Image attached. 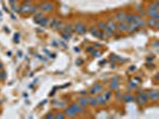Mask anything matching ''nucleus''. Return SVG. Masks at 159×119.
I'll return each mask as SVG.
<instances>
[{
  "instance_id": "nucleus-1",
  "label": "nucleus",
  "mask_w": 159,
  "mask_h": 119,
  "mask_svg": "<svg viewBox=\"0 0 159 119\" xmlns=\"http://www.w3.org/2000/svg\"><path fill=\"white\" fill-rule=\"evenodd\" d=\"M146 15L148 18H152L154 20H159V1L156 0L154 3L149 4L146 7Z\"/></svg>"
},
{
  "instance_id": "nucleus-2",
  "label": "nucleus",
  "mask_w": 159,
  "mask_h": 119,
  "mask_svg": "<svg viewBox=\"0 0 159 119\" xmlns=\"http://www.w3.org/2000/svg\"><path fill=\"white\" fill-rule=\"evenodd\" d=\"M134 102H137L139 106H146L148 102H149V99H148V93L147 91H142V89H139L138 91V94L135 95V99H134Z\"/></svg>"
},
{
  "instance_id": "nucleus-3",
  "label": "nucleus",
  "mask_w": 159,
  "mask_h": 119,
  "mask_svg": "<svg viewBox=\"0 0 159 119\" xmlns=\"http://www.w3.org/2000/svg\"><path fill=\"white\" fill-rule=\"evenodd\" d=\"M54 10H55V5L52 1H42L41 4H39V11L43 12L44 14L50 13Z\"/></svg>"
},
{
  "instance_id": "nucleus-4",
  "label": "nucleus",
  "mask_w": 159,
  "mask_h": 119,
  "mask_svg": "<svg viewBox=\"0 0 159 119\" xmlns=\"http://www.w3.org/2000/svg\"><path fill=\"white\" fill-rule=\"evenodd\" d=\"M73 30H74L75 34L82 36V35H85L87 32V26L83 22H77L75 24H73Z\"/></svg>"
},
{
  "instance_id": "nucleus-5",
  "label": "nucleus",
  "mask_w": 159,
  "mask_h": 119,
  "mask_svg": "<svg viewBox=\"0 0 159 119\" xmlns=\"http://www.w3.org/2000/svg\"><path fill=\"white\" fill-rule=\"evenodd\" d=\"M103 91H104V86L102 83H94L87 92H89V94H91V95H97V94H101Z\"/></svg>"
},
{
  "instance_id": "nucleus-6",
  "label": "nucleus",
  "mask_w": 159,
  "mask_h": 119,
  "mask_svg": "<svg viewBox=\"0 0 159 119\" xmlns=\"http://www.w3.org/2000/svg\"><path fill=\"white\" fill-rule=\"evenodd\" d=\"M120 86H121V81H120V79H118L117 76H114L113 79L110 80V83H109V88L111 91H117V89H120Z\"/></svg>"
},
{
  "instance_id": "nucleus-7",
  "label": "nucleus",
  "mask_w": 159,
  "mask_h": 119,
  "mask_svg": "<svg viewBox=\"0 0 159 119\" xmlns=\"http://www.w3.org/2000/svg\"><path fill=\"white\" fill-rule=\"evenodd\" d=\"M134 99H135V95H134L132 92L123 93V94H122V98H121V100L124 102V104H129V102H134Z\"/></svg>"
},
{
  "instance_id": "nucleus-8",
  "label": "nucleus",
  "mask_w": 159,
  "mask_h": 119,
  "mask_svg": "<svg viewBox=\"0 0 159 119\" xmlns=\"http://www.w3.org/2000/svg\"><path fill=\"white\" fill-rule=\"evenodd\" d=\"M134 23H137L138 26L140 29L146 26V19H145V17H141L139 13L138 14H134Z\"/></svg>"
},
{
  "instance_id": "nucleus-9",
  "label": "nucleus",
  "mask_w": 159,
  "mask_h": 119,
  "mask_svg": "<svg viewBox=\"0 0 159 119\" xmlns=\"http://www.w3.org/2000/svg\"><path fill=\"white\" fill-rule=\"evenodd\" d=\"M63 112H65V114H66L67 118H77V117H78V114L75 113L74 108L71 106V105L65 106V110H63Z\"/></svg>"
},
{
  "instance_id": "nucleus-10",
  "label": "nucleus",
  "mask_w": 159,
  "mask_h": 119,
  "mask_svg": "<svg viewBox=\"0 0 159 119\" xmlns=\"http://www.w3.org/2000/svg\"><path fill=\"white\" fill-rule=\"evenodd\" d=\"M148 93V99L152 102H157L159 100V91L158 89H152V91H147Z\"/></svg>"
},
{
  "instance_id": "nucleus-11",
  "label": "nucleus",
  "mask_w": 159,
  "mask_h": 119,
  "mask_svg": "<svg viewBox=\"0 0 159 119\" xmlns=\"http://www.w3.org/2000/svg\"><path fill=\"white\" fill-rule=\"evenodd\" d=\"M31 5L33 4H29V3H23L22 5H19V10L18 12L19 13H26V14H30V10H31Z\"/></svg>"
},
{
  "instance_id": "nucleus-12",
  "label": "nucleus",
  "mask_w": 159,
  "mask_h": 119,
  "mask_svg": "<svg viewBox=\"0 0 159 119\" xmlns=\"http://www.w3.org/2000/svg\"><path fill=\"white\" fill-rule=\"evenodd\" d=\"M140 28L138 26V24L137 23H128V26H127V31L126 32H128V34H134V32H137V31H139Z\"/></svg>"
},
{
  "instance_id": "nucleus-13",
  "label": "nucleus",
  "mask_w": 159,
  "mask_h": 119,
  "mask_svg": "<svg viewBox=\"0 0 159 119\" xmlns=\"http://www.w3.org/2000/svg\"><path fill=\"white\" fill-rule=\"evenodd\" d=\"M96 97V101H97V106H102V107H104L107 104H108V101L105 100V98L103 97V94H97V95H94Z\"/></svg>"
},
{
  "instance_id": "nucleus-14",
  "label": "nucleus",
  "mask_w": 159,
  "mask_h": 119,
  "mask_svg": "<svg viewBox=\"0 0 159 119\" xmlns=\"http://www.w3.org/2000/svg\"><path fill=\"white\" fill-rule=\"evenodd\" d=\"M86 100H87V104H89V107H97V101H96V97L94 95L87 94Z\"/></svg>"
},
{
  "instance_id": "nucleus-15",
  "label": "nucleus",
  "mask_w": 159,
  "mask_h": 119,
  "mask_svg": "<svg viewBox=\"0 0 159 119\" xmlns=\"http://www.w3.org/2000/svg\"><path fill=\"white\" fill-rule=\"evenodd\" d=\"M127 26H128V24H127L126 22H117L116 23V31L123 34L127 31Z\"/></svg>"
},
{
  "instance_id": "nucleus-16",
  "label": "nucleus",
  "mask_w": 159,
  "mask_h": 119,
  "mask_svg": "<svg viewBox=\"0 0 159 119\" xmlns=\"http://www.w3.org/2000/svg\"><path fill=\"white\" fill-rule=\"evenodd\" d=\"M71 106H72V107L74 108V111H75V113H77V114H84V113L86 112V108L82 107L77 101L73 102V104H71Z\"/></svg>"
},
{
  "instance_id": "nucleus-17",
  "label": "nucleus",
  "mask_w": 159,
  "mask_h": 119,
  "mask_svg": "<svg viewBox=\"0 0 159 119\" xmlns=\"http://www.w3.org/2000/svg\"><path fill=\"white\" fill-rule=\"evenodd\" d=\"M146 26H149V28H153L154 30H158L159 29V20H154L152 18H148V19H146Z\"/></svg>"
},
{
  "instance_id": "nucleus-18",
  "label": "nucleus",
  "mask_w": 159,
  "mask_h": 119,
  "mask_svg": "<svg viewBox=\"0 0 159 119\" xmlns=\"http://www.w3.org/2000/svg\"><path fill=\"white\" fill-rule=\"evenodd\" d=\"M126 14H127V12H124V11H121V12H118V13H116L115 15H114V20L117 23V22H124L126 20Z\"/></svg>"
},
{
  "instance_id": "nucleus-19",
  "label": "nucleus",
  "mask_w": 159,
  "mask_h": 119,
  "mask_svg": "<svg viewBox=\"0 0 159 119\" xmlns=\"http://www.w3.org/2000/svg\"><path fill=\"white\" fill-rule=\"evenodd\" d=\"M77 102L79 105H80L82 107L84 108H87L89 107V104H87V100H86V95H80L78 99H77Z\"/></svg>"
},
{
  "instance_id": "nucleus-20",
  "label": "nucleus",
  "mask_w": 159,
  "mask_h": 119,
  "mask_svg": "<svg viewBox=\"0 0 159 119\" xmlns=\"http://www.w3.org/2000/svg\"><path fill=\"white\" fill-rule=\"evenodd\" d=\"M61 31L72 35V34L74 32V30H73V24H72V23H66V24H63V28H62Z\"/></svg>"
},
{
  "instance_id": "nucleus-21",
  "label": "nucleus",
  "mask_w": 159,
  "mask_h": 119,
  "mask_svg": "<svg viewBox=\"0 0 159 119\" xmlns=\"http://www.w3.org/2000/svg\"><path fill=\"white\" fill-rule=\"evenodd\" d=\"M102 94H103V97L105 98L107 101H110L111 99H113V97H114V93H113V91H111L110 88H109V89H105V91H103Z\"/></svg>"
},
{
  "instance_id": "nucleus-22",
  "label": "nucleus",
  "mask_w": 159,
  "mask_h": 119,
  "mask_svg": "<svg viewBox=\"0 0 159 119\" xmlns=\"http://www.w3.org/2000/svg\"><path fill=\"white\" fill-rule=\"evenodd\" d=\"M107 28L115 32V31H116V22H115L114 19H109V20L107 22Z\"/></svg>"
},
{
  "instance_id": "nucleus-23",
  "label": "nucleus",
  "mask_w": 159,
  "mask_h": 119,
  "mask_svg": "<svg viewBox=\"0 0 159 119\" xmlns=\"http://www.w3.org/2000/svg\"><path fill=\"white\" fill-rule=\"evenodd\" d=\"M43 17H44V13L41 12V11H37L36 13H34V22H35L36 24H38V22L41 20Z\"/></svg>"
},
{
  "instance_id": "nucleus-24",
  "label": "nucleus",
  "mask_w": 159,
  "mask_h": 119,
  "mask_svg": "<svg viewBox=\"0 0 159 119\" xmlns=\"http://www.w3.org/2000/svg\"><path fill=\"white\" fill-rule=\"evenodd\" d=\"M38 25H39V26H42V28H47V26L49 25V18L44 15V17L38 22Z\"/></svg>"
},
{
  "instance_id": "nucleus-25",
  "label": "nucleus",
  "mask_w": 159,
  "mask_h": 119,
  "mask_svg": "<svg viewBox=\"0 0 159 119\" xmlns=\"http://www.w3.org/2000/svg\"><path fill=\"white\" fill-rule=\"evenodd\" d=\"M96 28H97L99 31H103V30L107 28V22H104V20H98L97 24H96Z\"/></svg>"
},
{
  "instance_id": "nucleus-26",
  "label": "nucleus",
  "mask_w": 159,
  "mask_h": 119,
  "mask_svg": "<svg viewBox=\"0 0 159 119\" xmlns=\"http://www.w3.org/2000/svg\"><path fill=\"white\" fill-rule=\"evenodd\" d=\"M87 31L93 36V37H97L98 36V34H99V30L96 28V26H90L89 29H87Z\"/></svg>"
},
{
  "instance_id": "nucleus-27",
  "label": "nucleus",
  "mask_w": 159,
  "mask_h": 119,
  "mask_svg": "<svg viewBox=\"0 0 159 119\" xmlns=\"http://www.w3.org/2000/svg\"><path fill=\"white\" fill-rule=\"evenodd\" d=\"M103 34H104V38H111L114 36V31H111L110 29H108V28H105L104 30H103Z\"/></svg>"
},
{
  "instance_id": "nucleus-28",
  "label": "nucleus",
  "mask_w": 159,
  "mask_h": 119,
  "mask_svg": "<svg viewBox=\"0 0 159 119\" xmlns=\"http://www.w3.org/2000/svg\"><path fill=\"white\" fill-rule=\"evenodd\" d=\"M135 10L139 12V14L141 15V17H146V9H145V7H142V6L140 5V6H137V7H135Z\"/></svg>"
},
{
  "instance_id": "nucleus-29",
  "label": "nucleus",
  "mask_w": 159,
  "mask_h": 119,
  "mask_svg": "<svg viewBox=\"0 0 159 119\" xmlns=\"http://www.w3.org/2000/svg\"><path fill=\"white\" fill-rule=\"evenodd\" d=\"M59 20L60 19H58V18H49V25L48 26H50L52 29H54L55 28V25L59 23Z\"/></svg>"
},
{
  "instance_id": "nucleus-30",
  "label": "nucleus",
  "mask_w": 159,
  "mask_h": 119,
  "mask_svg": "<svg viewBox=\"0 0 159 119\" xmlns=\"http://www.w3.org/2000/svg\"><path fill=\"white\" fill-rule=\"evenodd\" d=\"M124 22H126L127 24L134 22V13H127V14H126V20H124Z\"/></svg>"
},
{
  "instance_id": "nucleus-31",
  "label": "nucleus",
  "mask_w": 159,
  "mask_h": 119,
  "mask_svg": "<svg viewBox=\"0 0 159 119\" xmlns=\"http://www.w3.org/2000/svg\"><path fill=\"white\" fill-rule=\"evenodd\" d=\"M138 88H139L138 83H135V82H129V85H128V89H129L130 92H133V91H135V89H138Z\"/></svg>"
},
{
  "instance_id": "nucleus-32",
  "label": "nucleus",
  "mask_w": 159,
  "mask_h": 119,
  "mask_svg": "<svg viewBox=\"0 0 159 119\" xmlns=\"http://www.w3.org/2000/svg\"><path fill=\"white\" fill-rule=\"evenodd\" d=\"M54 118H56V119H65L67 118L65 112H56V113H54Z\"/></svg>"
},
{
  "instance_id": "nucleus-33",
  "label": "nucleus",
  "mask_w": 159,
  "mask_h": 119,
  "mask_svg": "<svg viewBox=\"0 0 159 119\" xmlns=\"http://www.w3.org/2000/svg\"><path fill=\"white\" fill-rule=\"evenodd\" d=\"M63 24H65V23H63L62 20H59V23L56 24V25H55V28L53 30H55V31H61L62 28H63Z\"/></svg>"
},
{
  "instance_id": "nucleus-34",
  "label": "nucleus",
  "mask_w": 159,
  "mask_h": 119,
  "mask_svg": "<svg viewBox=\"0 0 159 119\" xmlns=\"http://www.w3.org/2000/svg\"><path fill=\"white\" fill-rule=\"evenodd\" d=\"M6 77H7V73H6V70H0V81H5L6 80Z\"/></svg>"
},
{
  "instance_id": "nucleus-35",
  "label": "nucleus",
  "mask_w": 159,
  "mask_h": 119,
  "mask_svg": "<svg viewBox=\"0 0 159 119\" xmlns=\"http://www.w3.org/2000/svg\"><path fill=\"white\" fill-rule=\"evenodd\" d=\"M37 11H39V5H31V10H30V14H34Z\"/></svg>"
},
{
  "instance_id": "nucleus-36",
  "label": "nucleus",
  "mask_w": 159,
  "mask_h": 119,
  "mask_svg": "<svg viewBox=\"0 0 159 119\" xmlns=\"http://www.w3.org/2000/svg\"><path fill=\"white\" fill-rule=\"evenodd\" d=\"M122 94H123V93H121L120 91L117 89V91H115V93H114V97H115V99H116V100H121V98H122Z\"/></svg>"
},
{
  "instance_id": "nucleus-37",
  "label": "nucleus",
  "mask_w": 159,
  "mask_h": 119,
  "mask_svg": "<svg viewBox=\"0 0 159 119\" xmlns=\"http://www.w3.org/2000/svg\"><path fill=\"white\" fill-rule=\"evenodd\" d=\"M46 119H54V112H48L47 114H44Z\"/></svg>"
},
{
  "instance_id": "nucleus-38",
  "label": "nucleus",
  "mask_w": 159,
  "mask_h": 119,
  "mask_svg": "<svg viewBox=\"0 0 159 119\" xmlns=\"http://www.w3.org/2000/svg\"><path fill=\"white\" fill-rule=\"evenodd\" d=\"M91 54L93 55V56H94V57H99V56H101V55H102V52H101L99 50H93V51H92Z\"/></svg>"
},
{
  "instance_id": "nucleus-39",
  "label": "nucleus",
  "mask_w": 159,
  "mask_h": 119,
  "mask_svg": "<svg viewBox=\"0 0 159 119\" xmlns=\"http://www.w3.org/2000/svg\"><path fill=\"white\" fill-rule=\"evenodd\" d=\"M61 36L63 38H66V39H69L71 38V34H67V32H63V31H61Z\"/></svg>"
},
{
  "instance_id": "nucleus-40",
  "label": "nucleus",
  "mask_w": 159,
  "mask_h": 119,
  "mask_svg": "<svg viewBox=\"0 0 159 119\" xmlns=\"http://www.w3.org/2000/svg\"><path fill=\"white\" fill-rule=\"evenodd\" d=\"M94 50V48L93 46H89V48H86V52H92Z\"/></svg>"
},
{
  "instance_id": "nucleus-41",
  "label": "nucleus",
  "mask_w": 159,
  "mask_h": 119,
  "mask_svg": "<svg viewBox=\"0 0 159 119\" xmlns=\"http://www.w3.org/2000/svg\"><path fill=\"white\" fill-rule=\"evenodd\" d=\"M55 105H56L58 107H65V104H62L61 101H59V104H55Z\"/></svg>"
},
{
  "instance_id": "nucleus-42",
  "label": "nucleus",
  "mask_w": 159,
  "mask_h": 119,
  "mask_svg": "<svg viewBox=\"0 0 159 119\" xmlns=\"http://www.w3.org/2000/svg\"><path fill=\"white\" fill-rule=\"evenodd\" d=\"M35 0H23V3H29V4H33Z\"/></svg>"
},
{
  "instance_id": "nucleus-43",
  "label": "nucleus",
  "mask_w": 159,
  "mask_h": 119,
  "mask_svg": "<svg viewBox=\"0 0 159 119\" xmlns=\"http://www.w3.org/2000/svg\"><path fill=\"white\" fill-rule=\"evenodd\" d=\"M87 94H89V92H87V91H82L80 92V95H87Z\"/></svg>"
},
{
  "instance_id": "nucleus-44",
  "label": "nucleus",
  "mask_w": 159,
  "mask_h": 119,
  "mask_svg": "<svg viewBox=\"0 0 159 119\" xmlns=\"http://www.w3.org/2000/svg\"><path fill=\"white\" fill-rule=\"evenodd\" d=\"M16 3H17V0H10V4H11V5H13V4H16Z\"/></svg>"
},
{
  "instance_id": "nucleus-45",
  "label": "nucleus",
  "mask_w": 159,
  "mask_h": 119,
  "mask_svg": "<svg viewBox=\"0 0 159 119\" xmlns=\"http://www.w3.org/2000/svg\"><path fill=\"white\" fill-rule=\"evenodd\" d=\"M158 44H159V43H158V41H156V42L153 43V46H154V48H158Z\"/></svg>"
},
{
  "instance_id": "nucleus-46",
  "label": "nucleus",
  "mask_w": 159,
  "mask_h": 119,
  "mask_svg": "<svg viewBox=\"0 0 159 119\" xmlns=\"http://www.w3.org/2000/svg\"><path fill=\"white\" fill-rule=\"evenodd\" d=\"M52 44H53L54 46H58V42H55V41H53V42H52Z\"/></svg>"
},
{
  "instance_id": "nucleus-47",
  "label": "nucleus",
  "mask_w": 159,
  "mask_h": 119,
  "mask_svg": "<svg viewBox=\"0 0 159 119\" xmlns=\"http://www.w3.org/2000/svg\"><path fill=\"white\" fill-rule=\"evenodd\" d=\"M3 69H4V65H3L1 62H0V70H3Z\"/></svg>"
},
{
  "instance_id": "nucleus-48",
  "label": "nucleus",
  "mask_w": 159,
  "mask_h": 119,
  "mask_svg": "<svg viewBox=\"0 0 159 119\" xmlns=\"http://www.w3.org/2000/svg\"><path fill=\"white\" fill-rule=\"evenodd\" d=\"M0 104H1V102H0Z\"/></svg>"
}]
</instances>
